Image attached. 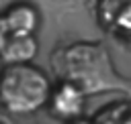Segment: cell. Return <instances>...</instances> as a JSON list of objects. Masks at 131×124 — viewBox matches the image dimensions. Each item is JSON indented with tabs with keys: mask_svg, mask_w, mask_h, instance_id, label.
<instances>
[{
	"mask_svg": "<svg viewBox=\"0 0 131 124\" xmlns=\"http://www.w3.org/2000/svg\"><path fill=\"white\" fill-rule=\"evenodd\" d=\"M16 0H0V10H4L8 4H12ZM35 4H39V8L47 10V12H70V10H76V0H31Z\"/></svg>",
	"mask_w": 131,
	"mask_h": 124,
	"instance_id": "cell-7",
	"label": "cell"
},
{
	"mask_svg": "<svg viewBox=\"0 0 131 124\" xmlns=\"http://www.w3.org/2000/svg\"><path fill=\"white\" fill-rule=\"evenodd\" d=\"M68 124H98L96 122V118H76V120H72V122H68Z\"/></svg>",
	"mask_w": 131,
	"mask_h": 124,
	"instance_id": "cell-10",
	"label": "cell"
},
{
	"mask_svg": "<svg viewBox=\"0 0 131 124\" xmlns=\"http://www.w3.org/2000/svg\"><path fill=\"white\" fill-rule=\"evenodd\" d=\"M86 98L88 96L78 85H74L70 81H57L53 85L49 102H47L49 114L61 122H72L82 116Z\"/></svg>",
	"mask_w": 131,
	"mask_h": 124,
	"instance_id": "cell-3",
	"label": "cell"
},
{
	"mask_svg": "<svg viewBox=\"0 0 131 124\" xmlns=\"http://www.w3.org/2000/svg\"><path fill=\"white\" fill-rule=\"evenodd\" d=\"M10 35H35L41 22V8L31 0H16L2 10Z\"/></svg>",
	"mask_w": 131,
	"mask_h": 124,
	"instance_id": "cell-5",
	"label": "cell"
},
{
	"mask_svg": "<svg viewBox=\"0 0 131 124\" xmlns=\"http://www.w3.org/2000/svg\"><path fill=\"white\" fill-rule=\"evenodd\" d=\"M96 2H98V0H86V4H88L90 8H94V6H96Z\"/></svg>",
	"mask_w": 131,
	"mask_h": 124,
	"instance_id": "cell-12",
	"label": "cell"
},
{
	"mask_svg": "<svg viewBox=\"0 0 131 124\" xmlns=\"http://www.w3.org/2000/svg\"><path fill=\"white\" fill-rule=\"evenodd\" d=\"M0 112H2V106H0ZM0 120H2V116H0Z\"/></svg>",
	"mask_w": 131,
	"mask_h": 124,
	"instance_id": "cell-14",
	"label": "cell"
},
{
	"mask_svg": "<svg viewBox=\"0 0 131 124\" xmlns=\"http://www.w3.org/2000/svg\"><path fill=\"white\" fill-rule=\"evenodd\" d=\"M39 53V41L35 35H8L2 51L0 61L2 65L10 63H31Z\"/></svg>",
	"mask_w": 131,
	"mask_h": 124,
	"instance_id": "cell-6",
	"label": "cell"
},
{
	"mask_svg": "<svg viewBox=\"0 0 131 124\" xmlns=\"http://www.w3.org/2000/svg\"><path fill=\"white\" fill-rule=\"evenodd\" d=\"M8 26H6V20H4V16H2V10H0V51H2V47H4V43H6V39H8Z\"/></svg>",
	"mask_w": 131,
	"mask_h": 124,
	"instance_id": "cell-9",
	"label": "cell"
},
{
	"mask_svg": "<svg viewBox=\"0 0 131 124\" xmlns=\"http://www.w3.org/2000/svg\"><path fill=\"white\" fill-rule=\"evenodd\" d=\"M123 124H131V112L127 110V114H125V120H123Z\"/></svg>",
	"mask_w": 131,
	"mask_h": 124,
	"instance_id": "cell-11",
	"label": "cell"
},
{
	"mask_svg": "<svg viewBox=\"0 0 131 124\" xmlns=\"http://www.w3.org/2000/svg\"><path fill=\"white\" fill-rule=\"evenodd\" d=\"M51 69L57 81L78 85L88 98L98 94H123L131 98V79L121 75L108 49L98 41H74L51 53Z\"/></svg>",
	"mask_w": 131,
	"mask_h": 124,
	"instance_id": "cell-1",
	"label": "cell"
},
{
	"mask_svg": "<svg viewBox=\"0 0 131 124\" xmlns=\"http://www.w3.org/2000/svg\"><path fill=\"white\" fill-rule=\"evenodd\" d=\"M127 47H129V51H131V39H129V41H127Z\"/></svg>",
	"mask_w": 131,
	"mask_h": 124,
	"instance_id": "cell-13",
	"label": "cell"
},
{
	"mask_svg": "<svg viewBox=\"0 0 131 124\" xmlns=\"http://www.w3.org/2000/svg\"><path fill=\"white\" fill-rule=\"evenodd\" d=\"M47 73L33 63H10L0 69V106L14 116L35 114L47 106L51 96Z\"/></svg>",
	"mask_w": 131,
	"mask_h": 124,
	"instance_id": "cell-2",
	"label": "cell"
},
{
	"mask_svg": "<svg viewBox=\"0 0 131 124\" xmlns=\"http://www.w3.org/2000/svg\"><path fill=\"white\" fill-rule=\"evenodd\" d=\"M94 12L106 33L131 39V0H98Z\"/></svg>",
	"mask_w": 131,
	"mask_h": 124,
	"instance_id": "cell-4",
	"label": "cell"
},
{
	"mask_svg": "<svg viewBox=\"0 0 131 124\" xmlns=\"http://www.w3.org/2000/svg\"><path fill=\"white\" fill-rule=\"evenodd\" d=\"M127 110H129L127 104H111V106L102 108L94 118L98 124H123Z\"/></svg>",
	"mask_w": 131,
	"mask_h": 124,
	"instance_id": "cell-8",
	"label": "cell"
},
{
	"mask_svg": "<svg viewBox=\"0 0 131 124\" xmlns=\"http://www.w3.org/2000/svg\"><path fill=\"white\" fill-rule=\"evenodd\" d=\"M0 124H4V122H2V120H0Z\"/></svg>",
	"mask_w": 131,
	"mask_h": 124,
	"instance_id": "cell-15",
	"label": "cell"
}]
</instances>
